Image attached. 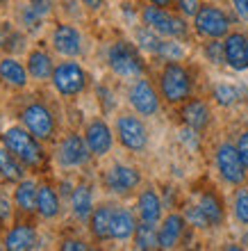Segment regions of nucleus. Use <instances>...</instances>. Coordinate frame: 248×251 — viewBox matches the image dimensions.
<instances>
[{
	"mask_svg": "<svg viewBox=\"0 0 248 251\" xmlns=\"http://www.w3.org/2000/svg\"><path fill=\"white\" fill-rule=\"evenodd\" d=\"M2 142H5V149H9L21 160V165L39 167L44 162V151H41L39 142L30 130H23L19 126H14L2 135Z\"/></svg>",
	"mask_w": 248,
	"mask_h": 251,
	"instance_id": "f257e3e1",
	"label": "nucleus"
},
{
	"mask_svg": "<svg viewBox=\"0 0 248 251\" xmlns=\"http://www.w3.org/2000/svg\"><path fill=\"white\" fill-rule=\"evenodd\" d=\"M107 60H110L112 71L123 75V78H135V75H141V71H144V62L139 57L137 48L128 41H116L110 48Z\"/></svg>",
	"mask_w": 248,
	"mask_h": 251,
	"instance_id": "f03ea898",
	"label": "nucleus"
},
{
	"mask_svg": "<svg viewBox=\"0 0 248 251\" xmlns=\"http://www.w3.org/2000/svg\"><path fill=\"white\" fill-rule=\"evenodd\" d=\"M159 87H162V94L166 100L180 103L191 92L189 73L184 71L180 64H166L162 71V78H159Z\"/></svg>",
	"mask_w": 248,
	"mask_h": 251,
	"instance_id": "7ed1b4c3",
	"label": "nucleus"
},
{
	"mask_svg": "<svg viewBox=\"0 0 248 251\" xmlns=\"http://www.w3.org/2000/svg\"><path fill=\"white\" fill-rule=\"evenodd\" d=\"M141 19H144L146 27H150L157 34H164V37H182L187 32L184 21L169 14L164 7H146L141 12Z\"/></svg>",
	"mask_w": 248,
	"mask_h": 251,
	"instance_id": "20e7f679",
	"label": "nucleus"
},
{
	"mask_svg": "<svg viewBox=\"0 0 248 251\" xmlns=\"http://www.w3.org/2000/svg\"><path fill=\"white\" fill-rule=\"evenodd\" d=\"M52 87L57 89L59 94L64 96H75L85 89L87 85V75L82 71V66L75 64V62H64V64L55 66L52 71Z\"/></svg>",
	"mask_w": 248,
	"mask_h": 251,
	"instance_id": "39448f33",
	"label": "nucleus"
},
{
	"mask_svg": "<svg viewBox=\"0 0 248 251\" xmlns=\"http://www.w3.org/2000/svg\"><path fill=\"white\" fill-rule=\"evenodd\" d=\"M21 119L37 139H50L52 132H55V121H52L50 110L46 105H41V103H30L21 112Z\"/></svg>",
	"mask_w": 248,
	"mask_h": 251,
	"instance_id": "423d86ee",
	"label": "nucleus"
},
{
	"mask_svg": "<svg viewBox=\"0 0 248 251\" xmlns=\"http://www.w3.org/2000/svg\"><path fill=\"white\" fill-rule=\"evenodd\" d=\"M194 25H196L198 34L203 37H212V39H219L223 34L228 32V16L219 9V7H212V5H205V7H198L196 16H194Z\"/></svg>",
	"mask_w": 248,
	"mask_h": 251,
	"instance_id": "0eeeda50",
	"label": "nucleus"
},
{
	"mask_svg": "<svg viewBox=\"0 0 248 251\" xmlns=\"http://www.w3.org/2000/svg\"><path fill=\"white\" fill-rule=\"evenodd\" d=\"M216 167H219V174L223 178L232 183V185H239L246 178V172H244V160L237 151V146L232 144H221L219 151H216Z\"/></svg>",
	"mask_w": 248,
	"mask_h": 251,
	"instance_id": "6e6552de",
	"label": "nucleus"
},
{
	"mask_svg": "<svg viewBox=\"0 0 248 251\" xmlns=\"http://www.w3.org/2000/svg\"><path fill=\"white\" fill-rule=\"evenodd\" d=\"M116 132L118 139L125 149L130 151H141L148 144V132H146V126L137 119V117H130V114H123L118 117L116 121Z\"/></svg>",
	"mask_w": 248,
	"mask_h": 251,
	"instance_id": "1a4fd4ad",
	"label": "nucleus"
},
{
	"mask_svg": "<svg viewBox=\"0 0 248 251\" xmlns=\"http://www.w3.org/2000/svg\"><path fill=\"white\" fill-rule=\"evenodd\" d=\"M91 151L87 146V139L80 135H66L59 144V162L64 167H80L89 160Z\"/></svg>",
	"mask_w": 248,
	"mask_h": 251,
	"instance_id": "9d476101",
	"label": "nucleus"
},
{
	"mask_svg": "<svg viewBox=\"0 0 248 251\" xmlns=\"http://www.w3.org/2000/svg\"><path fill=\"white\" fill-rule=\"evenodd\" d=\"M105 185H107L110 192L125 194V192L135 190V187L139 185V172L135 167L114 165L107 169V174H105Z\"/></svg>",
	"mask_w": 248,
	"mask_h": 251,
	"instance_id": "9b49d317",
	"label": "nucleus"
},
{
	"mask_svg": "<svg viewBox=\"0 0 248 251\" xmlns=\"http://www.w3.org/2000/svg\"><path fill=\"white\" fill-rule=\"evenodd\" d=\"M130 103H132V107H135L139 114H146V117L155 114L157 107H159L157 94H155V89L150 87L148 80H137V82L132 85V89H130Z\"/></svg>",
	"mask_w": 248,
	"mask_h": 251,
	"instance_id": "f8f14e48",
	"label": "nucleus"
},
{
	"mask_svg": "<svg viewBox=\"0 0 248 251\" xmlns=\"http://www.w3.org/2000/svg\"><path fill=\"white\" fill-rule=\"evenodd\" d=\"M52 48L59 55L75 57L82 50V37L73 25H57L55 32H52Z\"/></svg>",
	"mask_w": 248,
	"mask_h": 251,
	"instance_id": "ddd939ff",
	"label": "nucleus"
},
{
	"mask_svg": "<svg viewBox=\"0 0 248 251\" xmlns=\"http://www.w3.org/2000/svg\"><path fill=\"white\" fill-rule=\"evenodd\" d=\"M85 139H87L89 151H91L93 155H98V158L112 149V130L107 128V124L100 119L89 124V128H87V132H85Z\"/></svg>",
	"mask_w": 248,
	"mask_h": 251,
	"instance_id": "4468645a",
	"label": "nucleus"
},
{
	"mask_svg": "<svg viewBox=\"0 0 248 251\" xmlns=\"http://www.w3.org/2000/svg\"><path fill=\"white\" fill-rule=\"evenodd\" d=\"M223 48H225V62L232 69H237V71L248 69V39L244 34H230Z\"/></svg>",
	"mask_w": 248,
	"mask_h": 251,
	"instance_id": "2eb2a0df",
	"label": "nucleus"
},
{
	"mask_svg": "<svg viewBox=\"0 0 248 251\" xmlns=\"http://www.w3.org/2000/svg\"><path fill=\"white\" fill-rule=\"evenodd\" d=\"M37 231H34L32 226L27 224H19L14 226L12 231L7 233L5 238V247L9 251H30L37 247Z\"/></svg>",
	"mask_w": 248,
	"mask_h": 251,
	"instance_id": "dca6fc26",
	"label": "nucleus"
},
{
	"mask_svg": "<svg viewBox=\"0 0 248 251\" xmlns=\"http://www.w3.org/2000/svg\"><path fill=\"white\" fill-rule=\"evenodd\" d=\"M0 80L12 87L27 85V69L14 57H2L0 60Z\"/></svg>",
	"mask_w": 248,
	"mask_h": 251,
	"instance_id": "f3484780",
	"label": "nucleus"
},
{
	"mask_svg": "<svg viewBox=\"0 0 248 251\" xmlns=\"http://www.w3.org/2000/svg\"><path fill=\"white\" fill-rule=\"evenodd\" d=\"M37 197H39V187L34 180H19V185L14 190V203L23 212L37 210Z\"/></svg>",
	"mask_w": 248,
	"mask_h": 251,
	"instance_id": "a211bd4d",
	"label": "nucleus"
},
{
	"mask_svg": "<svg viewBox=\"0 0 248 251\" xmlns=\"http://www.w3.org/2000/svg\"><path fill=\"white\" fill-rule=\"evenodd\" d=\"M184 231V219L180 215H169L164 219L162 228H159V247L162 249H173L178 245V240Z\"/></svg>",
	"mask_w": 248,
	"mask_h": 251,
	"instance_id": "6ab92c4d",
	"label": "nucleus"
},
{
	"mask_svg": "<svg viewBox=\"0 0 248 251\" xmlns=\"http://www.w3.org/2000/svg\"><path fill=\"white\" fill-rule=\"evenodd\" d=\"M135 231H137V224H135L132 212L123 210V208H116V210H114V215H112V226H110L112 238L128 240Z\"/></svg>",
	"mask_w": 248,
	"mask_h": 251,
	"instance_id": "aec40b11",
	"label": "nucleus"
},
{
	"mask_svg": "<svg viewBox=\"0 0 248 251\" xmlns=\"http://www.w3.org/2000/svg\"><path fill=\"white\" fill-rule=\"evenodd\" d=\"M182 119L184 124L194 128V130H203L209 124V107L203 100H189L182 110Z\"/></svg>",
	"mask_w": 248,
	"mask_h": 251,
	"instance_id": "412c9836",
	"label": "nucleus"
},
{
	"mask_svg": "<svg viewBox=\"0 0 248 251\" xmlns=\"http://www.w3.org/2000/svg\"><path fill=\"white\" fill-rule=\"evenodd\" d=\"M137 208H139V217L144 222H150V224L159 222V217H162V203H159V197L153 190L141 192Z\"/></svg>",
	"mask_w": 248,
	"mask_h": 251,
	"instance_id": "4be33fe9",
	"label": "nucleus"
},
{
	"mask_svg": "<svg viewBox=\"0 0 248 251\" xmlns=\"http://www.w3.org/2000/svg\"><path fill=\"white\" fill-rule=\"evenodd\" d=\"M71 208L73 215L78 219H87L91 217L93 212V199H91V190L87 185H78L71 194Z\"/></svg>",
	"mask_w": 248,
	"mask_h": 251,
	"instance_id": "5701e85b",
	"label": "nucleus"
},
{
	"mask_svg": "<svg viewBox=\"0 0 248 251\" xmlns=\"http://www.w3.org/2000/svg\"><path fill=\"white\" fill-rule=\"evenodd\" d=\"M52 71H55V66H52L48 53H44V50H32V53H30V57H27V73H30L34 80L50 78Z\"/></svg>",
	"mask_w": 248,
	"mask_h": 251,
	"instance_id": "b1692460",
	"label": "nucleus"
},
{
	"mask_svg": "<svg viewBox=\"0 0 248 251\" xmlns=\"http://www.w3.org/2000/svg\"><path fill=\"white\" fill-rule=\"evenodd\" d=\"M112 215H114V208H110V205H100V208H96L91 212V233L98 240L112 238V233H110Z\"/></svg>",
	"mask_w": 248,
	"mask_h": 251,
	"instance_id": "393cba45",
	"label": "nucleus"
},
{
	"mask_svg": "<svg viewBox=\"0 0 248 251\" xmlns=\"http://www.w3.org/2000/svg\"><path fill=\"white\" fill-rule=\"evenodd\" d=\"M37 210H39L41 217H46V219L57 217V212H59V197L55 194V190H52V187H48V185H41L39 187Z\"/></svg>",
	"mask_w": 248,
	"mask_h": 251,
	"instance_id": "a878e982",
	"label": "nucleus"
},
{
	"mask_svg": "<svg viewBox=\"0 0 248 251\" xmlns=\"http://www.w3.org/2000/svg\"><path fill=\"white\" fill-rule=\"evenodd\" d=\"M0 176L5 180H12V183H19L21 176H23L19 158L9 149H0Z\"/></svg>",
	"mask_w": 248,
	"mask_h": 251,
	"instance_id": "bb28decb",
	"label": "nucleus"
},
{
	"mask_svg": "<svg viewBox=\"0 0 248 251\" xmlns=\"http://www.w3.org/2000/svg\"><path fill=\"white\" fill-rule=\"evenodd\" d=\"M135 247L137 249H155V247H159V233H155L150 222H144L141 226H137V231H135Z\"/></svg>",
	"mask_w": 248,
	"mask_h": 251,
	"instance_id": "cd10ccee",
	"label": "nucleus"
},
{
	"mask_svg": "<svg viewBox=\"0 0 248 251\" xmlns=\"http://www.w3.org/2000/svg\"><path fill=\"white\" fill-rule=\"evenodd\" d=\"M201 210L205 212V217L209 219V224L216 226V224H221V219H223V208L221 203H219V199L214 197V194H203L201 197Z\"/></svg>",
	"mask_w": 248,
	"mask_h": 251,
	"instance_id": "c85d7f7f",
	"label": "nucleus"
},
{
	"mask_svg": "<svg viewBox=\"0 0 248 251\" xmlns=\"http://www.w3.org/2000/svg\"><path fill=\"white\" fill-rule=\"evenodd\" d=\"M214 99L219 105H232V103L239 99V89L232 85H219L214 89Z\"/></svg>",
	"mask_w": 248,
	"mask_h": 251,
	"instance_id": "c756f323",
	"label": "nucleus"
},
{
	"mask_svg": "<svg viewBox=\"0 0 248 251\" xmlns=\"http://www.w3.org/2000/svg\"><path fill=\"white\" fill-rule=\"evenodd\" d=\"M235 215L242 224H248V190H239L235 194Z\"/></svg>",
	"mask_w": 248,
	"mask_h": 251,
	"instance_id": "7c9ffc66",
	"label": "nucleus"
},
{
	"mask_svg": "<svg viewBox=\"0 0 248 251\" xmlns=\"http://www.w3.org/2000/svg\"><path fill=\"white\" fill-rule=\"evenodd\" d=\"M184 217H187V222H189L191 226H196V228H205V226H212V224H209V219L205 217V212L201 210V205H191V208H187Z\"/></svg>",
	"mask_w": 248,
	"mask_h": 251,
	"instance_id": "2f4dec72",
	"label": "nucleus"
},
{
	"mask_svg": "<svg viewBox=\"0 0 248 251\" xmlns=\"http://www.w3.org/2000/svg\"><path fill=\"white\" fill-rule=\"evenodd\" d=\"M21 23H23L27 30H37V27H41V14L37 12L34 7H27V9L21 12Z\"/></svg>",
	"mask_w": 248,
	"mask_h": 251,
	"instance_id": "473e14b6",
	"label": "nucleus"
},
{
	"mask_svg": "<svg viewBox=\"0 0 248 251\" xmlns=\"http://www.w3.org/2000/svg\"><path fill=\"white\" fill-rule=\"evenodd\" d=\"M137 39H139V44H141L146 50H153V53H157V48H159V44H162V41L153 34V30H150V27H148V30H139Z\"/></svg>",
	"mask_w": 248,
	"mask_h": 251,
	"instance_id": "72a5a7b5",
	"label": "nucleus"
},
{
	"mask_svg": "<svg viewBox=\"0 0 248 251\" xmlns=\"http://www.w3.org/2000/svg\"><path fill=\"white\" fill-rule=\"evenodd\" d=\"M157 53L164 55V57H169V60H180L182 57V48L178 46V44H171V41H162L159 48H157Z\"/></svg>",
	"mask_w": 248,
	"mask_h": 251,
	"instance_id": "f704fd0d",
	"label": "nucleus"
},
{
	"mask_svg": "<svg viewBox=\"0 0 248 251\" xmlns=\"http://www.w3.org/2000/svg\"><path fill=\"white\" fill-rule=\"evenodd\" d=\"M207 57L214 62V64H221V62L225 60V48H223V44H219V41L209 44L207 46Z\"/></svg>",
	"mask_w": 248,
	"mask_h": 251,
	"instance_id": "c9c22d12",
	"label": "nucleus"
},
{
	"mask_svg": "<svg viewBox=\"0 0 248 251\" xmlns=\"http://www.w3.org/2000/svg\"><path fill=\"white\" fill-rule=\"evenodd\" d=\"M237 151H239V155H242L244 165L248 167V132H244L242 137H239V142H237Z\"/></svg>",
	"mask_w": 248,
	"mask_h": 251,
	"instance_id": "e433bc0d",
	"label": "nucleus"
},
{
	"mask_svg": "<svg viewBox=\"0 0 248 251\" xmlns=\"http://www.w3.org/2000/svg\"><path fill=\"white\" fill-rule=\"evenodd\" d=\"M180 9L187 16H196L198 12V0H180Z\"/></svg>",
	"mask_w": 248,
	"mask_h": 251,
	"instance_id": "4c0bfd02",
	"label": "nucleus"
},
{
	"mask_svg": "<svg viewBox=\"0 0 248 251\" xmlns=\"http://www.w3.org/2000/svg\"><path fill=\"white\" fill-rule=\"evenodd\" d=\"M232 5H235L237 14H239V19L248 21V0H232Z\"/></svg>",
	"mask_w": 248,
	"mask_h": 251,
	"instance_id": "58836bf2",
	"label": "nucleus"
},
{
	"mask_svg": "<svg viewBox=\"0 0 248 251\" xmlns=\"http://www.w3.org/2000/svg\"><path fill=\"white\" fill-rule=\"evenodd\" d=\"M62 249H64V251H73V249L85 251L87 245H85V242H80V240H68V242H64V245H62Z\"/></svg>",
	"mask_w": 248,
	"mask_h": 251,
	"instance_id": "ea45409f",
	"label": "nucleus"
},
{
	"mask_svg": "<svg viewBox=\"0 0 248 251\" xmlns=\"http://www.w3.org/2000/svg\"><path fill=\"white\" fill-rule=\"evenodd\" d=\"M32 7L44 16V14H48V9H50V0H34Z\"/></svg>",
	"mask_w": 248,
	"mask_h": 251,
	"instance_id": "a19ab883",
	"label": "nucleus"
},
{
	"mask_svg": "<svg viewBox=\"0 0 248 251\" xmlns=\"http://www.w3.org/2000/svg\"><path fill=\"white\" fill-rule=\"evenodd\" d=\"M9 217V203L5 199H0V219H7Z\"/></svg>",
	"mask_w": 248,
	"mask_h": 251,
	"instance_id": "79ce46f5",
	"label": "nucleus"
},
{
	"mask_svg": "<svg viewBox=\"0 0 248 251\" xmlns=\"http://www.w3.org/2000/svg\"><path fill=\"white\" fill-rule=\"evenodd\" d=\"M82 2H85L89 9H98V7L103 5V0H82Z\"/></svg>",
	"mask_w": 248,
	"mask_h": 251,
	"instance_id": "37998d69",
	"label": "nucleus"
},
{
	"mask_svg": "<svg viewBox=\"0 0 248 251\" xmlns=\"http://www.w3.org/2000/svg\"><path fill=\"white\" fill-rule=\"evenodd\" d=\"M150 2H153V5H157V7H169L173 0H150Z\"/></svg>",
	"mask_w": 248,
	"mask_h": 251,
	"instance_id": "c03bdc74",
	"label": "nucleus"
},
{
	"mask_svg": "<svg viewBox=\"0 0 248 251\" xmlns=\"http://www.w3.org/2000/svg\"><path fill=\"white\" fill-rule=\"evenodd\" d=\"M244 245H248V233H246V235H244Z\"/></svg>",
	"mask_w": 248,
	"mask_h": 251,
	"instance_id": "a18cd8bd",
	"label": "nucleus"
},
{
	"mask_svg": "<svg viewBox=\"0 0 248 251\" xmlns=\"http://www.w3.org/2000/svg\"><path fill=\"white\" fill-rule=\"evenodd\" d=\"M0 2H7V0H0Z\"/></svg>",
	"mask_w": 248,
	"mask_h": 251,
	"instance_id": "49530a36",
	"label": "nucleus"
}]
</instances>
